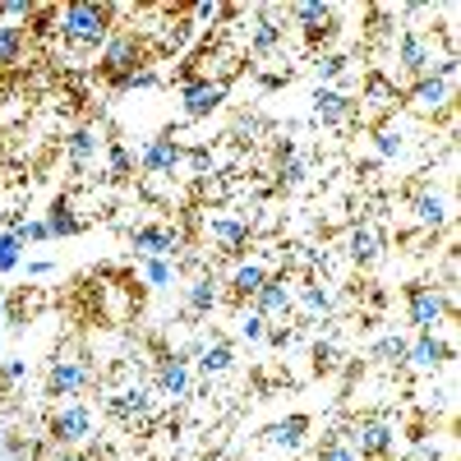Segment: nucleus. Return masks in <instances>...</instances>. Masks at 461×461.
Instances as JSON below:
<instances>
[{"mask_svg":"<svg viewBox=\"0 0 461 461\" xmlns=\"http://www.w3.org/2000/svg\"><path fill=\"white\" fill-rule=\"evenodd\" d=\"M115 14H121V5H106V0H69L56 10V32L74 51H102L106 37L115 32Z\"/></svg>","mask_w":461,"mask_h":461,"instance_id":"1","label":"nucleus"},{"mask_svg":"<svg viewBox=\"0 0 461 461\" xmlns=\"http://www.w3.org/2000/svg\"><path fill=\"white\" fill-rule=\"evenodd\" d=\"M143 65H148V42H143V32H111V37H106L97 69H102V79H106L111 88L121 84V79H130V74L143 69Z\"/></svg>","mask_w":461,"mask_h":461,"instance_id":"2","label":"nucleus"},{"mask_svg":"<svg viewBox=\"0 0 461 461\" xmlns=\"http://www.w3.org/2000/svg\"><path fill=\"white\" fill-rule=\"evenodd\" d=\"M97 434V415L88 402H60L47 420V438L51 447H84Z\"/></svg>","mask_w":461,"mask_h":461,"instance_id":"3","label":"nucleus"},{"mask_svg":"<svg viewBox=\"0 0 461 461\" xmlns=\"http://www.w3.org/2000/svg\"><path fill=\"white\" fill-rule=\"evenodd\" d=\"M406 314H411V328L415 332H438L443 319L452 314V295L434 282H415L406 291Z\"/></svg>","mask_w":461,"mask_h":461,"instance_id":"4","label":"nucleus"},{"mask_svg":"<svg viewBox=\"0 0 461 461\" xmlns=\"http://www.w3.org/2000/svg\"><path fill=\"white\" fill-rule=\"evenodd\" d=\"M230 84L226 79H185L180 84V111L185 121H212V115L226 106Z\"/></svg>","mask_w":461,"mask_h":461,"instance_id":"5","label":"nucleus"},{"mask_svg":"<svg viewBox=\"0 0 461 461\" xmlns=\"http://www.w3.org/2000/svg\"><path fill=\"white\" fill-rule=\"evenodd\" d=\"M346 447H351L360 461H388L397 447V429L388 420H356L351 434H346Z\"/></svg>","mask_w":461,"mask_h":461,"instance_id":"6","label":"nucleus"},{"mask_svg":"<svg viewBox=\"0 0 461 461\" xmlns=\"http://www.w3.org/2000/svg\"><path fill=\"white\" fill-rule=\"evenodd\" d=\"M88 383H93V365H88V360L60 356V360H51V369H47V397H51L56 406H60V402H79Z\"/></svg>","mask_w":461,"mask_h":461,"instance_id":"7","label":"nucleus"},{"mask_svg":"<svg viewBox=\"0 0 461 461\" xmlns=\"http://www.w3.org/2000/svg\"><path fill=\"white\" fill-rule=\"evenodd\" d=\"M397 69L411 74V79H425V74H434V42H429L425 32L406 28V32L397 37Z\"/></svg>","mask_w":461,"mask_h":461,"instance_id":"8","label":"nucleus"},{"mask_svg":"<svg viewBox=\"0 0 461 461\" xmlns=\"http://www.w3.org/2000/svg\"><path fill=\"white\" fill-rule=\"evenodd\" d=\"M130 240H134L139 258H171L180 249V230L171 221H143V226H134Z\"/></svg>","mask_w":461,"mask_h":461,"instance_id":"9","label":"nucleus"},{"mask_svg":"<svg viewBox=\"0 0 461 461\" xmlns=\"http://www.w3.org/2000/svg\"><path fill=\"white\" fill-rule=\"evenodd\" d=\"M254 236V226L245 217H230V212H208V240L221 249V254H245Z\"/></svg>","mask_w":461,"mask_h":461,"instance_id":"10","label":"nucleus"},{"mask_svg":"<svg viewBox=\"0 0 461 461\" xmlns=\"http://www.w3.org/2000/svg\"><path fill=\"white\" fill-rule=\"evenodd\" d=\"M152 393L167 397V402H185L189 393H194V374H189L185 360L162 356V360H158V374H152Z\"/></svg>","mask_w":461,"mask_h":461,"instance_id":"11","label":"nucleus"},{"mask_svg":"<svg viewBox=\"0 0 461 461\" xmlns=\"http://www.w3.org/2000/svg\"><path fill=\"white\" fill-rule=\"evenodd\" d=\"M452 360V341H443L438 332H415V341L406 346V365L420 374H434Z\"/></svg>","mask_w":461,"mask_h":461,"instance_id":"12","label":"nucleus"},{"mask_svg":"<svg viewBox=\"0 0 461 461\" xmlns=\"http://www.w3.org/2000/svg\"><path fill=\"white\" fill-rule=\"evenodd\" d=\"M185 162V143H176L171 134H158V139H148L143 152H139V167L148 176H176V167Z\"/></svg>","mask_w":461,"mask_h":461,"instance_id":"13","label":"nucleus"},{"mask_svg":"<svg viewBox=\"0 0 461 461\" xmlns=\"http://www.w3.org/2000/svg\"><path fill=\"white\" fill-rule=\"evenodd\" d=\"M356 111H360V102H356V97H346V93H337V88H319V93H314V121L328 125V130L351 125V121H356Z\"/></svg>","mask_w":461,"mask_h":461,"instance_id":"14","label":"nucleus"},{"mask_svg":"<svg viewBox=\"0 0 461 461\" xmlns=\"http://www.w3.org/2000/svg\"><path fill=\"white\" fill-rule=\"evenodd\" d=\"M286 14H291V23L304 28V37H310V42H319V37H332V32H337V28H332L337 10L323 5V0H300V5H291Z\"/></svg>","mask_w":461,"mask_h":461,"instance_id":"15","label":"nucleus"},{"mask_svg":"<svg viewBox=\"0 0 461 461\" xmlns=\"http://www.w3.org/2000/svg\"><path fill=\"white\" fill-rule=\"evenodd\" d=\"M291 310H295V291H291L286 273H282V277H267L263 291L254 295V314H263V319H286Z\"/></svg>","mask_w":461,"mask_h":461,"instance_id":"16","label":"nucleus"},{"mask_svg":"<svg viewBox=\"0 0 461 461\" xmlns=\"http://www.w3.org/2000/svg\"><path fill=\"white\" fill-rule=\"evenodd\" d=\"M411 106L420 111V115H438V111H447V102H452V84H443L438 74H425V79H415L411 84Z\"/></svg>","mask_w":461,"mask_h":461,"instance_id":"17","label":"nucleus"},{"mask_svg":"<svg viewBox=\"0 0 461 461\" xmlns=\"http://www.w3.org/2000/svg\"><path fill=\"white\" fill-rule=\"evenodd\" d=\"M152 397H158V393H152V383H134V388L106 397V411L115 420H148L152 415Z\"/></svg>","mask_w":461,"mask_h":461,"instance_id":"18","label":"nucleus"},{"mask_svg":"<svg viewBox=\"0 0 461 461\" xmlns=\"http://www.w3.org/2000/svg\"><path fill=\"white\" fill-rule=\"evenodd\" d=\"M267 277H273V273H267V267H263L258 258L240 263L236 273H230V282H226V300H230V304H249V300L263 291V282H267Z\"/></svg>","mask_w":461,"mask_h":461,"instance_id":"19","label":"nucleus"},{"mask_svg":"<svg viewBox=\"0 0 461 461\" xmlns=\"http://www.w3.org/2000/svg\"><path fill=\"white\" fill-rule=\"evenodd\" d=\"M346 254H351V263H360V267H374V263L383 258V236H378V226H369V221L351 226V236H346Z\"/></svg>","mask_w":461,"mask_h":461,"instance_id":"20","label":"nucleus"},{"mask_svg":"<svg viewBox=\"0 0 461 461\" xmlns=\"http://www.w3.org/2000/svg\"><path fill=\"white\" fill-rule=\"evenodd\" d=\"M310 425H314V420L304 415V411H295V415L277 420V425H267V447H277V452H295V447L304 443V434H310Z\"/></svg>","mask_w":461,"mask_h":461,"instance_id":"21","label":"nucleus"},{"mask_svg":"<svg viewBox=\"0 0 461 461\" xmlns=\"http://www.w3.org/2000/svg\"><path fill=\"white\" fill-rule=\"evenodd\" d=\"M282 10H254V23H249V47L254 51H273V47H282V37H286V28H282V19H277Z\"/></svg>","mask_w":461,"mask_h":461,"instance_id":"22","label":"nucleus"},{"mask_svg":"<svg viewBox=\"0 0 461 461\" xmlns=\"http://www.w3.org/2000/svg\"><path fill=\"white\" fill-rule=\"evenodd\" d=\"M42 221H47V230H51V240H69V236H79V230L88 226V221L79 217V208H74V199H69V194H60Z\"/></svg>","mask_w":461,"mask_h":461,"instance_id":"23","label":"nucleus"},{"mask_svg":"<svg viewBox=\"0 0 461 461\" xmlns=\"http://www.w3.org/2000/svg\"><path fill=\"white\" fill-rule=\"evenodd\" d=\"M217 304H221V282L212 273H203V277H194L185 286V310L189 314H212Z\"/></svg>","mask_w":461,"mask_h":461,"instance_id":"24","label":"nucleus"},{"mask_svg":"<svg viewBox=\"0 0 461 461\" xmlns=\"http://www.w3.org/2000/svg\"><path fill=\"white\" fill-rule=\"evenodd\" d=\"M28 56V28L0 19V69H14Z\"/></svg>","mask_w":461,"mask_h":461,"instance_id":"25","label":"nucleus"},{"mask_svg":"<svg viewBox=\"0 0 461 461\" xmlns=\"http://www.w3.org/2000/svg\"><path fill=\"white\" fill-rule=\"evenodd\" d=\"M199 369L208 374V378H221V374H230V369H236V346H230V341H208L203 346V356H199Z\"/></svg>","mask_w":461,"mask_h":461,"instance_id":"26","label":"nucleus"},{"mask_svg":"<svg viewBox=\"0 0 461 461\" xmlns=\"http://www.w3.org/2000/svg\"><path fill=\"white\" fill-rule=\"evenodd\" d=\"M65 158H69L74 171L93 167V158H97V134H93V130H74V134L65 139Z\"/></svg>","mask_w":461,"mask_h":461,"instance_id":"27","label":"nucleus"},{"mask_svg":"<svg viewBox=\"0 0 461 461\" xmlns=\"http://www.w3.org/2000/svg\"><path fill=\"white\" fill-rule=\"evenodd\" d=\"M411 212H415L420 226H443V221H447V203H443L438 194H429V189L411 199Z\"/></svg>","mask_w":461,"mask_h":461,"instance_id":"28","label":"nucleus"},{"mask_svg":"<svg viewBox=\"0 0 461 461\" xmlns=\"http://www.w3.org/2000/svg\"><path fill=\"white\" fill-rule=\"evenodd\" d=\"M406 337H397V332H383L374 346H369V356L378 360V365H406Z\"/></svg>","mask_w":461,"mask_h":461,"instance_id":"29","label":"nucleus"},{"mask_svg":"<svg viewBox=\"0 0 461 461\" xmlns=\"http://www.w3.org/2000/svg\"><path fill=\"white\" fill-rule=\"evenodd\" d=\"M106 176L111 180H130L134 176V152L125 143H106Z\"/></svg>","mask_w":461,"mask_h":461,"instance_id":"30","label":"nucleus"},{"mask_svg":"<svg viewBox=\"0 0 461 461\" xmlns=\"http://www.w3.org/2000/svg\"><path fill=\"white\" fill-rule=\"evenodd\" d=\"M139 277L148 286H171L176 282V263L171 258H139Z\"/></svg>","mask_w":461,"mask_h":461,"instance_id":"31","label":"nucleus"},{"mask_svg":"<svg viewBox=\"0 0 461 461\" xmlns=\"http://www.w3.org/2000/svg\"><path fill=\"white\" fill-rule=\"evenodd\" d=\"M23 267V240L14 230H0V273H19Z\"/></svg>","mask_w":461,"mask_h":461,"instance_id":"32","label":"nucleus"},{"mask_svg":"<svg viewBox=\"0 0 461 461\" xmlns=\"http://www.w3.org/2000/svg\"><path fill=\"white\" fill-rule=\"evenodd\" d=\"M152 88H162V74L152 69V65L134 69L130 79H121V84H115V93H152Z\"/></svg>","mask_w":461,"mask_h":461,"instance_id":"33","label":"nucleus"},{"mask_svg":"<svg viewBox=\"0 0 461 461\" xmlns=\"http://www.w3.org/2000/svg\"><path fill=\"white\" fill-rule=\"evenodd\" d=\"M300 304H304L310 314H332V291H328L323 282H310V286L300 291Z\"/></svg>","mask_w":461,"mask_h":461,"instance_id":"34","label":"nucleus"},{"mask_svg":"<svg viewBox=\"0 0 461 461\" xmlns=\"http://www.w3.org/2000/svg\"><path fill=\"white\" fill-rule=\"evenodd\" d=\"M236 14V5H217V0H199V5H189V23H221Z\"/></svg>","mask_w":461,"mask_h":461,"instance_id":"35","label":"nucleus"},{"mask_svg":"<svg viewBox=\"0 0 461 461\" xmlns=\"http://www.w3.org/2000/svg\"><path fill=\"white\" fill-rule=\"evenodd\" d=\"M314 461H360V456H356L351 447H346V438H341V434H332V438H323V443H319Z\"/></svg>","mask_w":461,"mask_h":461,"instance_id":"36","label":"nucleus"},{"mask_svg":"<svg viewBox=\"0 0 461 461\" xmlns=\"http://www.w3.org/2000/svg\"><path fill=\"white\" fill-rule=\"evenodd\" d=\"M282 167H277V176H282V185H300L304 180V171H310V167H304V158H300V152H291V158H277Z\"/></svg>","mask_w":461,"mask_h":461,"instance_id":"37","label":"nucleus"},{"mask_svg":"<svg viewBox=\"0 0 461 461\" xmlns=\"http://www.w3.org/2000/svg\"><path fill=\"white\" fill-rule=\"evenodd\" d=\"M189 37H194V23H189V19H176L171 32H167V51H185Z\"/></svg>","mask_w":461,"mask_h":461,"instance_id":"38","label":"nucleus"},{"mask_svg":"<svg viewBox=\"0 0 461 461\" xmlns=\"http://www.w3.org/2000/svg\"><path fill=\"white\" fill-rule=\"evenodd\" d=\"M185 162L194 167L199 176H208V171H212V148H208V143H199V148H185Z\"/></svg>","mask_w":461,"mask_h":461,"instance_id":"39","label":"nucleus"},{"mask_svg":"<svg viewBox=\"0 0 461 461\" xmlns=\"http://www.w3.org/2000/svg\"><path fill=\"white\" fill-rule=\"evenodd\" d=\"M263 332H267V319L249 310V314L240 319V337H245V341H263Z\"/></svg>","mask_w":461,"mask_h":461,"instance_id":"40","label":"nucleus"},{"mask_svg":"<svg viewBox=\"0 0 461 461\" xmlns=\"http://www.w3.org/2000/svg\"><path fill=\"white\" fill-rule=\"evenodd\" d=\"M346 65H351V60H346V56H323V60H319V84L337 79V74H341Z\"/></svg>","mask_w":461,"mask_h":461,"instance_id":"41","label":"nucleus"},{"mask_svg":"<svg viewBox=\"0 0 461 461\" xmlns=\"http://www.w3.org/2000/svg\"><path fill=\"white\" fill-rule=\"evenodd\" d=\"M28 378V360H5V365H0V383H10V388H14V383H23Z\"/></svg>","mask_w":461,"mask_h":461,"instance_id":"42","label":"nucleus"},{"mask_svg":"<svg viewBox=\"0 0 461 461\" xmlns=\"http://www.w3.org/2000/svg\"><path fill=\"white\" fill-rule=\"evenodd\" d=\"M402 148H406V143H402L397 130H383V134H378V152H383V158H397Z\"/></svg>","mask_w":461,"mask_h":461,"instance_id":"43","label":"nucleus"},{"mask_svg":"<svg viewBox=\"0 0 461 461\" xmlns=\"http://www.w3.org/2000/svg\"><path fill=\"white\" fill-rule=\"evenodd\" d=\"M37 461H93V456L79 452V447H51V452H42Z\"/></svg>","mask_w":461,"mask_h":461,"instance_id":"44","label":"nucleus"},{"mask_svg":"<svg viewBox=\"0 0 461 461\" xmlns=\"http://www.w3.org/2000/svg\"><path fill=\"white\" fill-rule=\"evenodd\" d=\"M314 365H319V369H337V346H332V341H319V346H314Z\"/></svg>","mask_w":461,"mask_h":461,"instance_id":"45","label":"nucleus"},{"mask_svg":"<svg viewBox=\"0 0 461 461\" xmlns=\"http://www.w3.org/2000/svg\"><path fill=\"white\" fill-rule=\"evenodd\" d=\"M51 273H56L51 258H28V277H51Z\"/></svg>","mask_w":461,"mask_h":461,"instance_id":"46","label":"nucleus"},{"mask_svg":"<svg viewBox=\"0 0 461 461\" xmlns=\"http://www.w3.org/2000/svg\"><path fill=\"white\" fill-rule=\"evenodd\" d=\"M411 461H438V447H434V443H420V447L411 452Z\"/></svg>","mask_w":461,"mask_h":461,"instance_id":"47","label":"nucleus"},{"mask_svg":"<svg viewBox=\"0 0 461 461\" xmlns=\"http://www.w3.org/2000/svg\"><path fill=\"white\" fill-rule=\"evenodd\" d=\"M5 443H10V425L0 420V456H5Z\"/></svg>","mask_w":461,"mask_h":461,"instance_id":"48","label":"nucleus"},{"mask_svg":"<svg viewBox=\"0 0 461 461\" xmlns=\"http://www.w3.org/2000/svg\"><path fill=\"white\" fill-rule=\"evenodd\" d=\"M10 314V300H5V291H0V319H5Z\"/></svg>","mask_w":461,"mask_h":461,"instance_id":"49","label":"nucleus"},{"mask_svg":"<svg viewBox=\"0 0 461 461\" xmlns=\"http://www.w3.org/2000/svg\"><path fill=\"white\" fill-rule=\"evenodd\" d=\"M0 461H14V456H0Z\"/></svg>","mask_w":461,"mask_h":461,"instance_id":"50","label":"nucleus"},{"mask_svg":"<svg viewBox=\"0 0 461 461\" xmlns=\"http://www.w3.org/2000/svg\"><path fill=\"white\" fill-rule=\"evenodd\" d=\"M0 341H5V332H0Z\"/></svg>","mask_w":461,"mask_h":461,"instance_id":"51","label":"nucleus"},{"mask_svg":"<svg viewBox=\"0 0 461 461\" xmlns=\"http://www.w3.org/2000/svg\"><path fill=\"white\" fill-rule=\"evenodd\" d=\"M0 221H5V217H0Z\"/></svg>","mask_w":461,"mask_h":461,"instance_id":"52","label":"nucleus"}]
</instances>
